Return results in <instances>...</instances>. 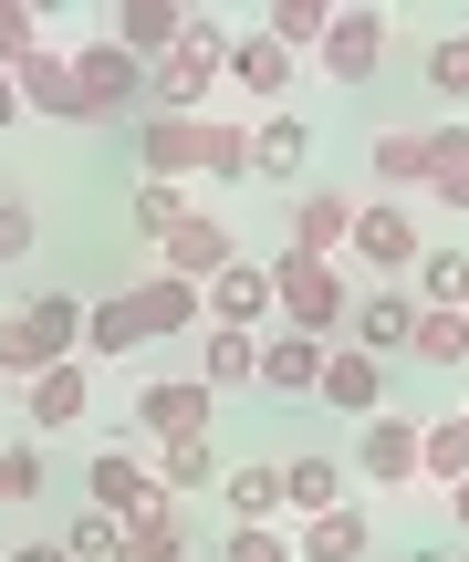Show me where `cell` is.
<instances>
[{"label":"cell","instance_id":"4fadbf2b","mask_svg":"<svg viewBox=\"0 0 469 562\" xmlns=\"http://www.w3.org/2000/svg\"><path fill=\"white\" fill-rule=\"evenodd\" d=\"M83 406H94V375H83V355L21 385V417H32V438H63V427H83Z\"/></svg>","mask_w":469,"mask_h":562},{"label":"cell","instance_id":"bcb514c9","mask_svg":"<svg viewBox=\"0 0 469 562\" xmlns=\"http://www.w3.org/2000/svg\"><path fill=\"white\" fill-rule=\"evenodd\" d=\"M407 562H469V552H407Z\"/></svg>","mask_w":469,"mask_h":562},{"label":"cell","instance_id":"7dc6e473","mask_svg":"<svg viewBox=\"0 0 469 562\" xmlns=\"http://www.w3.org/2000/svg\"><path fill=\"white\" fill-rule=\"evenodd\" d=\"M0 562H11V552H0Z\"/></svg>","mask_w":469,"mask_h":562},{"label":"cell","instance_id":"8fae6325","mask_svg":"<svg viewBox=\"0 0 469 562\" xmlns=\"http://www.w3.org/2000/svg\"><path fill=\"white\" fill-rule=\"evenodd\" d=\"M345 240H355V199H345V188H303L282 250H303V261H345Z\"/></svg>","mask_w":469,"mask_h":562},{"label":"cell","instance_id":"1f68e13d","mask_svg":"<svg viewBox=\"0 0 469 562\" xmlns=\"http://www.w3.org/2000/svg\"><path fill=\"white\" fill-rule=\"evenodd\" d=\"M407 355H417V364H438V375H469V313H417Z\"/></svg>","mask_w":469,"mask_h":562},{"label":"cell","instance_id":"9c48e42d","mask_svg":"<svg viewBox=\"0 0 469 562\" xmlns=\"http://www.w3.org/2000/svg\"><path fill=\"white\" fill-rule=\"evenodd\" d=\"M209 406H220V396H209L199 375H157V385H136V427H146L157 448H178V438H209Z\"/></svg>","mask_w":469,"mask_h":562},{"label":"cell","instance_id":"8992f818","mask_svg":"<svg viewBox=\"0 0 469 562\" xmlns=\"http://www.w3.org/2000/svg\"><path fill=\"white\" fill-rule=\"evenodd\" d=\"M345 250H355V261H366L376 281H407L428 240H417V220H407L397 199H355V240H345Z\"/></svg>","mask_w":469,"mask_h":562},{"label":"cell","instance_id":"cb8c5ba5","mask_svg":"<svg viewBox=\"0 0 469 562\" xmlns=\"http://www.w3.org/2000/svg\"><path fill=\"white\" fill-rule=\"evenodd\" d=\"M303 157H313V125L303 115H261V125H250V178H303Z\"/></svg>","mask_w":469,"mask_h":562},{"label":"cell","instance_id":"3957f363","mask_svg":"<svg viewBox=\"0 0 469 562\" xmlns=\"http://www.w3.org/2000/svg\"><path fill=\"white\" fill-rule=\"evenodd\" d=\"M261 281H271V323H282V334L345 344V313H355L345 261H303V250H271V261H261Z\"/></svg>","mask_w":469,"mask_h":562},{"label":"cell","instance_id":"7a4b0ae2","mask_svg":"<svg viewBox=\"0 0 469 562\" xmlns=\"http://www.w3.org/2000/svg\"><path fill=\"white\" fill-rule=\"evenodd\" d=\"M74 355H83V292H32V302L0 313V375L11 385L53 375V364H74Z\"/></svg>","mask_w":469,"mask_h":562},{"label":"cell","instance_id":"52a82bcc","mask_svg":"<svg viewBox=\"0 0 469 562\" xmlns=\"http://www.w3.org/2000/svg\"><path fill=\"white\" fill-rule=\"evenodd\" d=\"M199 323H209V334H271V281H261L250 250L220 281H199Z\"/></svg>","mask_w":469,"mask_h":562},{"label":"cell","instance_id":"83f0119b","mask_svg":"<svg viewBox=\"0 0 469 562\" xmlns=\"http://www.w3.org/2000/svg\"><path fill=\"white\" fill-rule=\"evenodd\" d=\"M220 501H230V521H282V459L220 469Z\"/></svg>","mask_w":469,"mask_h":562},{"label":"cell","instance_id":"ba28073f","mask_svg":"<svg viewBox=\"0 0 469 562\" xmlns=\"http://www.w3.org/2000/svg\"><path fill=\"white\" fill-rule=\"evenodd\" d=\"M157 250H167L157 271H167V281H188V292H199V281H220L230 261H241V240H230V220H220V209H188V220L167 229Z\"/></svg>","mask_w":469,"mask_h":562},{"label":"cell","instance_id":"5bb4252c","mask_svg":"<svg viewBox=\"0 0 469 562\" xmlns=\"http://www.w3.org/2000/svg\"><path fill=\"white\" fill-rule=\"evenodd\" d=\"M220 74L241 83L250 104H271V115H282V94H292V53H271L261 32H220Z\"/></svg>","mask_w":469,"mask_h":562},{"label":"cell","instance_id":"e575fe53","mask_svg":"<svg viewBox=\"0 0 469 562\" xmlns=\"http://www.w3.org/2000/svg\"><path fill=\"white\" fill-rule=\"evenodd\" d=\"M199 178H220V188L250 178V125H209L199 136Z\"/></svg>","mask_w":469,"mask_h":562},{"label":"cell","instance_id":"b9f144b4","mask_svg":"<svg viewBox=\"0 0 469 562\" xmlns=\"http://www.w3.org/2000/svg\"><path fill=\"white\" fill-rule=\"evenodd\" d=\"M32 240H42V220H32V199L11 188V199H0V261H21Z\"/></svg>","mask_w":469,"mask_h":562},{"label":"cell","instance_id":"d590c367","mask_svg":"<svg viewBox=\"0 0 469 562\" xmlns=\"http://www.w3.org/2000/svg\"><path fill=\"white\" fill-rule=\"evenodd\" d=\"M53 542H63V562H115V542H125V521H104V510H74V521H63Z\"/></svg>","mask_w":469,"mask_h":562},{"label":"cell","instance_id":"7402d4cb","mask_svg":"<svg viewBox=\"0 0 469 562\" xmlns=\"http://www.w3.org/2000/svg\"><path fill=\"white\" fill-rule=\"evenodd\" d=\"M355 469H366L376 490H407L417 480V427L407 417H366L355 427Z\"/></svg>","mask_w":469,"mask_h":562},{"label":"cell","instance_id":"603a6c76","mask_svg":"<svg viewBox=\"0 0 469 562\" xmlns=\"http://www.w3.org/2000/svg\"><path fill=\"white\" fill-rule=\"evenodd\" d=\"M115 562H188V531H178V501H146L136 521H125V542H115Z\"/></svg>","mask_w":469,"mask_h":562},{"label":"cell","instance_id":"836d02e7","mask_svg":"<svg viewBox=\"0 0 469 562\" xmlns=\"http://www.w3.org/2000/svg\"><path fill=\"white\" fill-rule=\"evenodd\" d=\"M428 178V136H417V125H387V136H376V188H417Z\"/></svg>","mask_w":469,"mask_h":562},{"label":"cell","instance_id":"d6986e66","mask_svg":"<svg viewBox=\"0 0 469 562\" xmlns=\"http://www.w3.org/2000/svg\"><path fill=\"white\" fill-rule=\"evenodd\" d=\"M199 136H209V115H146V125H136V146H146V188L199 178Z\"/></svg>","mask_w":469,"mask_h":562},{"label":"cell","instance_id":"9a60e30c","mask_svg":"<svg viewBox=\"0 0 469 562\" xmlns=\"http://www.w3.org/2000/svg\"><path fill=\"white\" fill-rule=\"evenodd\" d=\"M146 501H157V469L125 459V448H104V459L83 469V510H104V521H136Z\"/></svg>","mask_w":469,"mask_h":562},{"label":"cell","instance_id":"4dcf8cb0","mask_svg":"<svg viewBox=\"0 0 469 562\" xmlns=\"http://www.w3.org/2000/svg\"><path fill=\"white\" fill-rule=\"evenodd\" d=\"M417 313H459L469 302V250H417Z\"/></svg>","mask_w":469,"mask_h":562},{"label":"cell","instance_id":"74e56055","mask_svg":"<svg viewBox=\"0 0 469 562\" xmlns=\"http://www.w3.org/2000/svg\"><path fill=\"white\" fill-rule=\"evenodd\" d=\"M428 94H438V104H469V32L428 42Z\"/></svg>","mask_w":469,"mask_h":562},{"label":"cell","instance_id":"f546056e","mask_svg":"<svg viewBox=\"0 0 469 562\" xmlns=\"http://www.w3.org/2000/svg\"><path fill=\"white\" fill-rule=\"evenodd\" d=\"M345 501V469L334 459H282V510L292 521H313V510H334Z\"/></svg>","mask_w":469,"mask_h":562},{"label":"cell","instance_id":"60d3db41","mask_svg":"<svg viewBox=\"0 0 469 562\" xmlns=\"http://www.w3.org/2000/svg\"><path fill=\"white\" fill-rule=\"evenodd\" d=\"M0 501H42V448H0Z\"/></svg>","mask_w":469,"mask_h":562},{"label":"cell","instance_id":"ac0fdd59","mask_svg":"<svg viewBox=\"0 0 469 562\" xmlns=\"http://www.w3.org/2000/svg\"><path fill=\"white\" fill-rule=\"evenodd\" d=\"M376 63H387V11H366V0H355V11H334V32H324V74H334V83H366Z\"/></svg>","mask_w":469,"mask_h":562},{"label":"cell","instance_id":"f35d334b","mask_svg":"<svg viewBox=\"0 0 469 562\" xmlns=\"http://www.w3.org/2000/svg\"><path fill=\"white\" fill-rule=\"evenodd\" d=\"M32 53H42V11H32V0H0V74L32 63Z\"/></svg>","mask_w":469,"mask_h":562},{"label":"cell","instance_id":"4316f807","mask_svg":"<svg viewBox=\"0 0 469 562\" xmlns=\"http://www.w3.org/2000/svg\"><path fill=\"white\" fill-rule=\"evenodd\" d=\"M250 32H261L271 53H303V42L324 53V32H334V0H271V11L250 21Z\"/></svg>","mask_w":469,"mask_h":562},{"label":"cell","instance_id":"ffe728a7","mask_svg":"<svg viewBox=\"0 0 469 562\" xmlns=\"http://www.w3.org/2000/svg\"><path fill=\"white\" fill-rule=\"evenodd\" d=\"M407 334H417V302L407 292H355V313H345V344L355 355H407Z\"/></svg>","mask_w":469,"mask_h":562},{"label":"cell","instance_id":"30bf717a","mask_svg":"<svg viewBox=\"0 0 469 562\" xmlns=\"http://www.w3.org/2000/svg\"><path fill=\"white\" fill-rule=\"evenodd\" d=\"M313 396L334 406V417H387V364L376 355H355V344H324V385H313Z\"/></svg>","mask_w":469,"mask_h":562},{"label":"cell","instance_id":"f6af8a7d","mask_svg":"<svg viewBox=\"0 0 469 562\" xmlns=\"http://www.w3.org/2000/svg\"><path fill=\"white\" fill-rule=\"evenodd\" d=\"M449 510H459V542H469V490H449Z\"/></svg>","mask_w":469,"mask_h":562},{"label":"cell","instance_id":"5b68a950","mask_svg":"<svg viewBox=\"0 0 469 562\" xmlns=\"http://www.w3.org/2000/svg\"><path fill=\"white\" fill-rule=\"evenodd\" d=\"M74 94H83V125L94 115H146V63L115 53V42H74Z\"/></svg>","mask_w":469,"mask_h":562},{"label":"cell","instance_id":"d6a6232c","mask_svg":"<svg viewBox=\"0 0 469 562\" xmlns=\"http://www.w3.org/2000/svg\"><path fill=\"white\" fill-rule=\"evenodd\" d=\"M250 364H261V334H209L199 344V385L220 396V385H250Z\"/></svg>","mask_w":469,"mask_h":562},{"label":"cell","instance_id":"7c38bea8","mask_svg":"<svg viewBox=\"0 0 469 562\" xmlns=\"http://www.w3.org/2000/svg\"><path fill=\"white\" fill-rule=\"evenodd\" d=\"M11 94H21V115H42V125H83V94H74V63L42 42L32 63H11Z\"/></svg>","mask_w":469,"mask_h":562},{"label":"cell","instance_id":"277c9868","mask_svg":"<svg viewBox=\"0 0 469 562\" xmlns=\"http://www.w3.org/2000/svg\"><path fill=\"white\" fill-rule=\"evenodd\" d=\"M220 83V21H199L188 11V32H178V53H157L146 63V115H199V94Z\"/></svg>","mask_w":469,"mask_h":562},{"label":"cell","instance_id":"f1b7e54d","mask_svg":"<svg viewBox=\"0 0 469 562\" xmlns=\"http://www.w3.org/2000/svg\"><path fill=\"white\" fill-rule=\"evenodd\" d=\"M146 469H157V490H167V501H188V490H220V448H209V438H178V448H157Z\"/></svg>","mask_w":469,"mask_h":562},{"label":"cell","instance_id":"ee69618b","mask_svg":"<svg viewBox=\"0 0 469 562\" xmlns=\"http://www.w3.org/2000/svg\"><path fill=\"white\" fill-rule=\"evenodd\" d=\"M11 562H63V542H21V552H11Z\"/></svg>","mask_w":469,"mask_h":562},{"label":"cell","instance_id":"8d00e7d4","mask_svg":"<svg viewBox=\"0 0 469 562\" xmlns=\"http://www.w3.org/2000/svg\"><path fill=\"white\" fill-rule=\"evenodd\" d=\"M220 562H292V531L282 521H230L220 531Z\"/></svg>","mask_w":469,"mask_h":562},{"label":"cell","instance_id":"2e32d148","mask_svg":"<svg viewBox=\"0 0 469 562\" xmlns=\"http://www.w3.org/2000/svg\"><path fill=\"white\" fill-rule=\"evenodd\" d=\"M178 32H188L178 0H115V11H104V42H115V53H136V63L178 53Z\"/></svg>","mask_w":469,"mask_h":562},{"label":"cell","instance_id":"e0dca14e","mask_svg":"<svg viewBox=\"0 0 469 562\" xmlns=\"http://www.w3.org/2000/svg\"><path fill=\"white\" fill-rule=\"evenodd\" d=\"M250 385H261V396H313V385H324V344L271 323V334H261V364H250Z\"/></svg>","mask_w":469,"mask_h":562},{"label":"cell","instance_id":"ab89813d","mask_svg":"<svg viewBox=\"0 0 469 562\" xmlns=\"http://www.w3.org/2000/svg\"><path fill=\"white\" fill-rule=\"evenodd\" d=\"M178 220H188V188H136V229L146 240H167Z\"/></svg>","mask_w":469,"mask_h":562},{"label":"cell","instance_id":"484cf974","mask_svg":"<svg viewBox=\"0 0 469 562\" xmlns=\"http://www.w3.org/2000/svg\"><path fill=\"white\" fill-rule=\"evenodd\" d=\"M417 136H428V199L469 209V125H417Z\"/></svg>","mask_w":469,"mask_h":562},{"label":"cell","instance_id":"7bdbcfd3","mask_svg":"<svg viewBox=\"0 0 469 562\" xmlns=\"http://www.w3.org/2000/svg\"><path fill=\"white\" fill-rule=\"evenodd\" d=\"M11 125H21V94H11V74H0V136H11Z\"/></svg>","mask_w":469,"mask_h":562},{"label":"cell","instance_id":"d4e9b609","mask_svg":"<svg viewBox=\"0 0 469 562\" xmlns=\"http://www.w3.org/2000/svg\"><path fill=\"white\" fill-rule=\"evenodd\" d=\"M417 480L469 490V417H428V427H417Z\"/></svg>","mask_w":469,"mask_h":562},{"label":"cell","instance_id":"44dd1931","mask_svg":"<svg viewBox=\"0 0 469 562\" xmlns=\"http://www.w3.org/2000/svg\"><path fill=\"white\" fill-rule=\"evenodd\" d=\"M376 552V521L355 501H334V510H313L303 531H292V562H366Z\"/></svg>","mask_w":469,"mask_h":562},{"label":"cell","instance_id":"c3c4849f","mask_svg":"<svg viewBox=\"0 0 469 562\" xmlns=\"http://www.w3.org/2000/svg\"><path fill=\"white\" fill-rule=\"evenodd\" d=\"M459 313H469V302H459Z\"/></svg>","mask_w":469,"mask_h":562},{"label":"cell","instance_id":"6da1fadb","mask_svg":"<svg viewBox=\"0 0 469 562\" xmlns=\"http://www.w3.org/2000/svg\"><path fill=\"white\" fill-rule=\"evenodd\" d=\"M188 323H199V292L167 281V271H146V281H125V292L83 302V344H94V355H146V344L188 334Z\"/></svg>","mask_w":469,"mask_h":562}]
</instances>
